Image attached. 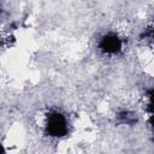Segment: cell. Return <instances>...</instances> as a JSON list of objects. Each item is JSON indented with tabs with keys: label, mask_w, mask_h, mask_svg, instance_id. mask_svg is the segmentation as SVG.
I'll use <instances>...</instances> for the list:
<instances>
[{
	"label": "cell",
	"mask_w": 154,
	"mask_h": 154,
	"mask_svg": "<svg viewBox=\"0 0 154 154\" xmlns=\"http://www.w3.org/2000/svg\"><path fill=\"white\" fill-rule=\"evenodd\" d=\"M67 122L65 117L58 112H54L49 114L48 117V123H47V130L53 135V136H61L66 132L67 130Z\"/></svg>",
	"instance_id": "6da1fadb"
},
{
	"label": "cell",
	"mask_w": 154,
	"mask_h": 154,
	"mask_svg": "<svg viewBox=\"0 0 154 154\" xmlns=\"http://www.w3.org/2000/svg\"><path fill=\"white\" fill-rule=\"evenodd\" d=\"M101 48H102L106 53H116V52L120 48V41H119L117 37H114V36L105 37V38L102 40Z\"/></svg>",
	"instance_id": "7a4b0ae2"
}]
</instances>
